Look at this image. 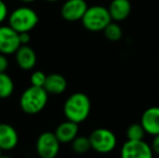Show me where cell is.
Instances as JSON below:
<instances>
[{
    "mask_svg": "<svg viewBox=\"0 0 159 158\" xmlns=\"http://www.w3.org/2000/svg\"><path fill=\"white\" fill-rule=\"evenodd\" d=\"M63 112L67 120L81 124L89 117L91 112V101L82 92L73 93L67 97L63 106Z\"/></svg>",
    "mask_w": 159,
    "mask_h": 158,
    "instance_id": "cell-1",
    "label": "cell"
},
{
    "mask_svg": "<svg viewBox=\"0 0 159 158\" xmlns=\"http://www.w3.org/2000/svg\"><path fill=\"white\" fill-rule=\"evenodd\" d=\"M49 93L43 87L30 86L22 93L20 97V107L28 115L40 113L48 103Z\"/></svg>",
    "mask_w": 159,
    "mask_h": 158,
    "instance_id": "cell-2",
    "label": "cell"
},
{
    "mask_svg": "<svg viewBox=\"0 0 159 158\" xmlns=\"http://www.w3.org/2000/svg\"><path fill=\"white\" fill-rule=\"evenodd\" d=\"M8 21L9 25L19 34H21L33 30L37 26L39 17L36 11L30 7H19L11 12Z\"/></svg>",
    "mask_w": 159,
    "mask_h": 158,
    "instance_id": "cell-3",
    "label": "cell"
},
{
    "mask_svg": "<svg viewBox=\"0 0 159 158\" xmlns=\"http://www.w3.org/2000/svg\"><path fill=\"white\" fill-rule=\"evenodd\" d=\"M111 20L108 8L103 6L89 7L87 12L84 13L81 22L84 27L89 32H103L106 28Z\"/></svg>",
    "mask_w": 159,
    "mask_h": 158,
    "instance_id": "cell-4",
    "label": "cell"
},
{
    "mask_svg": "<svg viewBox=\"0 0 159 158\" xmlns=\"http://www.w3.org/2000/svg\"><path fill=\"white\" fill-rule=\"evenodd\" d=\"M91 147L100 154H108L115 150L117 145V138L111 130L106 128H98L89 135Z\"/></svg>",
    "mask_w": 159,
    "mask_h": 158,
    "instance_id": "cell-5",
    "label": "cell"
},
{
    "mask_svg": "<svg viewBox=\"0 0 159 158\" xmlns=\"http://www.w3.org/2000/svg\"><path fill=\"white\" fill-rule=\"evenodd\" d=\"M61 142L54 132L46 131L38 137L36 142V151L40 158H55L60 152Z\"/></svg>",
    "mask_w": 159,
    "mask_h": 158,
    "instance_id": "cell-6",
    "label": "cell"
},
{
    "mask_svg": "<svg viewBox=\"0 0 159 158\" xmlns=\"http://www.w3.org/2000/svg\"><path fill=\"white\" fill-rule=\"evenodd\" d=\"M22 46L20 34L10 25L0 26V53L4 55L15 54Z\"/></svg>",
    "mask_w": 159,
    "mask_h": 158,
    "instance_id": "cell-7",
    "label": "cell"
},
{
    "mask_svg": "<svg viewBox=\"0 0 159 158\" xmlns=\"http://www.w3.org/2000/svg\"><path fill=\"white\" fill-rule=\"evenodd\" d=\"M152 146L144 140L132 141L127 140L120 151V158H153Z\"/></svg>",
    "mask_w": 159,
    "mask_h": 158,
    "instance_id": "cell-8",
    "label": "cell"
},
{
    "mask_svg": "<svg viewBox=\"0 0 159 158\" xmlns=\"http://www.w3.org/2000/svg\"><path fill=\"white\" fill-rule=\"evenodd\" d=\"M88 8L86 0H66L61 8V15L65 21H81Z\"/></svg>",
    "mask_w": 159,
    "mask_h": 158,
    "instance_id": "cell-9",
    "label": "cell"
},
{
    "mask_svg": "<svg viewBox=\"0 0 159 158\" xmlns=\"http://www.w3.org/2000/svg\"><path fill=\"white\" fill-rule=\"evenodd\" d=\"M141 124L144 128L145 132L148 134H159V106H152L144 111L141 116Z\"/></svg>",
    "mask_w": 159,
    "mask_h": 158,
    "instance_id": "cell-10",
    "label": "cell"
},
{
    "mask_svg": "<svg viewBox=\"0 0 159 158\" xmlns=\"http://www.w3.org/2000/svg\"><path fill=\"white\" fill-rule=\"evenodd\" d=\"M15 60L19 67L23 70H30L37 63V55L33 48L28 44H23L15 52Z\"/></svg>",
    "mask_w": 159,
    "mask_h": 158,
    "instance_id": "cell-11",
    "label": "cell"
},
{
    "mask_svg": "<svg viewBox=\"0 0 159 158\" xmlns=\"http://www.w3.org/2000/svg\"><path fill=\"white\" fill-rule=\"evenodd\" d=\"M19 143L17 131L9 124H0V148L2 151H11Z\"/></svg>",
    "mask_w": 159,
    "mask_h": 158,
    "instance_id": "cell-12",
    "label": "cell"
},
{
    "mask_svg": "<svg viewBox=\"0 0 159 158\" xmlns=\"http://www.w3.org/2000/svg\"><path fill=\"white\" fill-rule=\"evenodd\" d=\"M78 131H79L78 124L66 119V121L62 122L57 127L54 133L61 144H66L71 143L78 137Z\"/></svg>",
    "mask_w": 159,
    "mask_h": 158,
    "instance_id": "cell-13",
    "label": "cell"
},
{
    "mask_svg": "<svg viewBox=\"0 0 159 158\" xmlns=\"http://www.w3.org/2000/svg\"><path fill=\"white\" fill-rule=\"evenodd\" d=\"M132 6L130 0H111L108 11L114 22L125 21L130 15Z\"/></svg>",
    "mask_w": 159,
    "mask_h": 158,
    "instance_id": "cell-14",
    "label": "cell"
},
{
    "mask_svg": "<svg viewBox=\"0 0 159 158\" xmlns=\"http://www.w3.org/2000/svg\"><path fill=\"white\" fill-rule=\"evenodd\" d=\"M43 88L49 94H62L67 88V80L63 75L53 73L47 75Z\"/></svg>",
    "mask_w": 159,
    "mask_h": 158,
    "instance_id": "cell-15",
    "label": "cell"
},
{
    "mask_svg": "<svg viewBox=\"0 0 159 158\" xmlns=\"http://www.w3.org/2000/svg\"><path fill=\"white\" fill-rule=\"evenodd\" d=\"M14 91V82L7 73L0 74V99H8Z\"/></svg>",
    "mask_w": 159,
    "mask_h": 158,
    "instance_id": "cell-16",
    "label": "cell"
},
{
    "mask_svg": "<svg viewBox=\"0 0 159 158\" xmlns=\"http://www.w3.org/2000/svg\"><path fill=\"white\" fill-rule=\"evenodd\" d=\"M103 33H104V36L106 37V39L109 41H118L122 37V28L118 24V22L111 21L106 26V28L103 30Z\"/></svg>",
    "mask_w": 159,
    "mask_h": 158,
    "instance_id": "cell-17",
    "label": "cell"
},
{
    "mask_svg": "<svg viewBox=\"0 0 159 158\" xmlns=\"http://www.w3.org/2000/svg\"><path fill=\"white\" fill-rule=\"evenodd\" d=\"M71 148L76 154H86V153H88L90 150H92L89 137H84V135L77 137L71 142Z\"/></svg>",
    "mask_w": 159,
    "mask_h": 158,
    "instance_id": "cell-18",
    "label": "cell"
},
{
    "mask_svg": "<svg viewBox=\"0 0 159 158\" xmlns=\"http://www.w3.org/2000/svg\"><path fill=\"white\" fill-rule=\"evenodd\" d=\"M146 134L144 128L141 122H133L127 129V139L132 141H140L143 140Z\"/></svg>",
    "mask_w": 159,
    "mask_h": 158,
    "instance_id": "cell-19",
    "label": "cell"
},
{
    "mask_svg": "<svg viewBox=\"0 0 159 158\" xmlns=\"http://www.w3.org/2000/svg\"><path fill=\"white\" fill-rule=\"evenodd\" d=\"M47 79V75L41 70H36L30 75V86L43 87Z\"/></svg>",
    "mask_w": 159,
    "mask_h": 158,
    "instance_id": "cell-20",
    "label": "cell"
},
{
    "mask_svg": "<svg viewBox=\"0 0 159 158\" xmlns=\"http://www.w3.org/2000/svg\"><path fill=\"white\" fill-rule=\"evenodd\" d=\"M7 17H9L8 7L3 0H0V24L3 23Z\"/></svg>",
    "mask_w": 159,
    "mask_h": 158,
    "instance_id": "cell-21",
    "label": "cell"
},
{
    "mask_svg": "<svg viewBox=\"0 0 159 158\" xmlns=\"http://www.w3.org/2000/svg\"><path fill=\"white\" fill-rule=\"evenodd\" d=\"M8 68H9L8 57H7V55L0 53V74H1V73H6Z\"/></svg>",
    "mask_w": 159,
    "mask_h": 158,
    "instance_id": "cell-22",
    "label": "cell"
},
{
    "mask_svg": "<svg viewBox=\"0 0 159 158\" xmlns=\"http://www.w3.org/2000/svg\"><path fill=\"white\" fill-rule=\"evenodd\" d=\"M151 146H152V150H153L154 154L159 155V134L154 137Z\"/></svg>",
    "mask_w": 159,
    "mask_h": 158,
    "instance_id": "cell-23",
    "label": "cell"
},
{
    "mask_svg": "<svg viewBox=\"0 0 159 158\" xmlns=\"http://www.w3.org/2000/svg\"><path fill=\"white\" fill-rule=\"evenodd\" d=\"M20 40H21L22 46H23V44H28L30 41V33H21V34H20Z\"/></svg>",
    "mask_w": 159,
    "mask_h": 158,
    "instance_id": "cell-24",
    "label": "cell"
},
{
    "mask_svg": "<svg viewBox=\"0 0 159 158\" xmlns=\"http://www.w3.org/2000/svg\"><path fill=\"white\" fill-rule=\"evenodd\" d=\"M20 1L24 2V3H32V2L36 1V0H20Z\"/></svg>",
    "mask_w": 159,
    "mask_h": 158,
    "instance_id": "cell-25",
    "label": "cell"
},
{
    "mask_svg": "<svg viewBox=\"0 0 159 158\" xmlns=\"http://www.w3.org/2000/svg\"><path fill=\"white\" fill-rule=\"evenodd\" d=\"M0 158H12V157L8 156V155H1V157H0Z\"/></svg>",
    "mask_w": 159,
    "mask_h": 158,
    "instance_id": "cell-26",
    "label": "cell"
},
{
    "mask_svg": "<svg viewBox=\"0 0 159 158\" xmlns=\"http://www.w3.org/2000/svg\"><path fill=\"white\" fill-rule=\"evenodd\" d=\"M44 1H48V2H57L59 0H44Z\"/></svg>",
    "mask_w": 159,
    "mask_h": 158,
    "instance_id": "cell-27",
    "label": "cell"
},
{
    "mask_svg": "<svg viewBox=\"0 0 159 158\" xmlns=\"http://www.w3.org/2000/svg\"><path fill=\"white\" fill-rule=\"evenodd\" d=\"M1 155H2V150L0 148V157H1Z\"/></svg>",
    "mask_w": 159,
    "mask_h": 158,
    "instance_id": "cell-28",
    "label": "cell"
}]
</instances>
